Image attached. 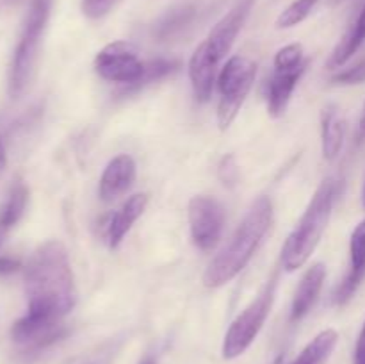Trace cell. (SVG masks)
<instances>
[{
    "mask_svg": "<svg viewBox=\"0 0 365 364\" xmlns=\"http://www.w3.org/2000/svg\"><path fill=\"white\" fill-rule=\"evenodd\" d=\"M217 175H220V181L223 182L225 186L234 188L239 177V168L234 156H225L223 159H221L220 166H217Z\"/></svg>",
    "mask_w": 365,
    "mask_h": 364,
    "instance_id": "d4e9b609",
    "label": "cell"
},
{
    "mask_svg": "<svg viewBox=\"0 0 365 364\" xmlns=\"http://www.w3.org/2000/svg\"><path fill=\"white\" fill-rule=\"evenodd\" d=\"M27 314L43 325H61L77 303L70 257L61 241H46L32 253L25 268Z\"/></svg>",
    "mask_w": 365,
    "mask_h": 364,
    "instance_id": "6da1fadb",
    "label": "cell"
},
{
    "mask_svg": "<svg viewBox=\"0 0 365 364\" xmlns=\"http://www.w3.org/2000/svg\"><path fill=\"white\" fill-rule=\"evenodd\" d=\"M342 182L339 178L328 177L321 182L319 188L314 193L309 207L299 218L294 231L289 234L284 248H282V266L287 271H296L302 268L314 250L319 245L324 231L328 227L335 202L341 195Z\"/></svg>",
    "mask_w": 365,
    "mask_h": 364,
    "instance_id": "3957f363",
    "label": "cell"
},
{
    "mask_svg": "<svg viewBox=\"0 0 365 364\" xmlns=\"http://www.w3.org/2000/svg\"><path fill=\"white\" fill-rule=\"evenodd\" d=\"M257 75V64L250 57L234 56L225 63L217 77L220 106H217V123L228 128L235 120L241 106L245 103Z\"/></svg>",
    "mask_w": 365,
    "mask_h": 364,
    "instance_id": "8992f818",
    "label": "cell"
},
{
    "mask_svg": "<svg viewBox=\"0 0 365 364\" xmlns=\"http://www.w3.org/2000/svg\"><path fill=\"white\" fill-rule=\"evenodd\" d=\"M52 0H32L21 27L20 39L14 49L9 74V95L18 98L29 88L38 61L39 45L48 24Z\"/></svg>",
    "mask_w": 365,
    "mask_h": 364,
    "instance_id": "277c9868",
    "label": "cell"
},
{
    "mask_svg": "<svg viewBox=\"0 0 365 364\" xmlns=\"http://www.w3.org/2000/svg\"><path fill=\"white\" fill-rule=\"evenodd\" d=\"M344 2V0H328V4H330V6H339V4H342Z\"/></svg>",
    "mask_w": 365,
    "mask_h": 364,
    "instance_id": "4dcf8cb0",
    "label": "cell"
},
{
    "mask_svg": "<svg viewBox=\"0 0 365 364\" xmlns=\"http://www.w3.org/2000/svg\"><path fill=\"white\" fill-rule=\"evenodd\" d=\"M20 261L13 259V257H4L0 256V275H7V273H14L20 268Z\"/></svg>",
    "mask_w": 365,
    "mask_h": 364,
    "instance_id": "484cf974",
    "label": "cell"
},
{
    "mask_svg": "<svg viewBox=\"0 0 365 364\" xmlns=\"http://www.w3.org/2000/svg\"><path fill=\"white\" fill-rule=\"evenodd\" d=\"M319 4V0H296L285 11H282L280 16L277 18V27L278 29H291L296 27L298 24H302L310 13H312L314 7Z\"/></svg>",
    "mask_w": 365,
    "mask_h": 364,
    "instance_id": "7402d4cb",
    "label": "cell"
},
{
    "mask_svg": "<svg viewBox=\"0 0 365 364\" xmlns=\"http://www.w3.org/2000/svg\"><path fill=\"white\" fill-rule=\"evenodd\" d=\"M6 166H7V150H6V145H4L2 136H0V177H2V173L6 171Z\"/></svg>",
    "mask_w": 365,
    "mask_h": 364,
    "instance_id": "83f0119b",
    "label": "cell"
},
{
    "mask_svg": "<svg viewBox=\"0 0 365 364\" xmlns=\"http://www.w3.org/2000/svg\"><path fill=\"white\" fill-rule=\"evenodd\" d=\"M196 7L195 6H178L173 9L168 11L166 14L157 20V24L153 25V36L160 41L164 39H171L175 36L180 34L182 31L189 27L192 20H195Z\"/></svg>",
    "mask_w": 365,
    "mask_h": 364,
    "instance_id": "d6986e66",
    "label": "cell"
},
{
    "mask_svg": "<svg viewBox=\"0 0 365 364\" xmlns=\"http://www.w3.org/2000/svg\"><path fill=\"white\" fill-rule=\"evenodd\" d=\"M346 121L337 106L330 103L321 114V139H323V156L327 161L337 159L344 146Z\"/></svg>",
    "mask_w": 365,
    "mask_h": 364,
    "instance_id": "2e32d148",
    "label": "cell"
},
{
    "mask_svg": "<svg viewBox=\"0 0 365 364\" xmlns=\"http://www.w3.org/2000/svg\"><path fill=\"white\" fill-rule=\"evenodd\" d=\"M331 82L334 84H360V82H365V57L353 66L335 74L331 77Z\"/></svg>",
    "mask_w": 365,
    "mask_h": 364,
    "instance_id": "cb8c5ba5",
    "label": "cell"
},
{
    "mask_svg": "<svg viewBox=\"0 0 365 364\" xmlns=\"http://www.w3.org/2000/svg\"><path fill=\"white\" fill-rule=\"evenodd\" d=\"M362 203H364V207H365V182H364V189H362Z\"/></svg>",
    "mask_w": 365,
    "mask_h": 364,
    "instance_id": "1f68e13d",
    "label": "cell"
},
{
    "mask_svg": "<svg viewBox=\"0 0 365 364\" xmlns=\"http://www.w3.org/2000/svg\"><path fill=\"white\" fill-rule=\"evenodd\" d=\"M121 0H81V11L91 20H100L109 14Z\"/></svg>",
    "mask_w": 365,
    "mask_h": 364,
    "instance_id": "603a6c76",
    "label": "cell"
},
{
    "mask_svg": "<svg viewBox=\"0 0 365 364\" xmlns=\"http://www.w3.org/2000/svg\"><path fill=\"white\" fill-rule=\"evenodd\" d=\"M217 66H220V61L214 59L207 46L200 43L189 59V79H191L192 93L198 102H207L212 96Z\"/></svg>",
    "mask_w": 365,
    "mask_h": 364,
    "instance_id": "4fadbf2b",
    "label": "cell"
},
{
    "mask_svg": "<svg viewBox=\"0 0 365 364\" xmlns=\"http://www.w3.org/2000/svg\"><path fill=\"white\" fill-rule=\"evenodd\" d=\"M273 221V203L267 196H260L248 209L225 248L210 261L203 273L207 288H221L234 280L255 256L264 236Z\"/></svg>",
    "mask_w": 365,
    "mask_h": 364,
    "instance_id": "7a4b0ae2",
    "label": "cell"
},
{
    "mask_svg": "<svg viewBox=\"0 0 365 364\" xmlns=\"http://www.w3.org/2000/svg\"><path fill=\"white\" fill-rule=\"evenodd\" d=\"M324 277H327V268L321 263L314 264V266L307 270V273L302 277V282L296 288L294 298H292L291 321H299L303 316L310 313L314 303L319 298Z\"/></svg>",
    "mask_w": 365,
    "mask_h": 364,
    "instance_id": "5bb4252c",
    "label": "cell"
},
{
    "mask_svg": "<svg viewBox=\"0 0 365 364\" xmlns=\"http://www.w3.org/2000/svg\"><path fill=\"white\" fill-rule=\"evenodd\" d=\"M146 206H148V195L139 193V195L130 196L123 206L120 207L118 213L110 218L109 225H107V243L110 248H118L120 243L123 241L125 236L132 228V225L138 221V218L145 213Z\"/></svg>",
    "mask_w": 365,
    "mask_h": 364,
    "instance_id": "9a60e30c",
    "label": "cell"
},
{
    "mask_svg": "<svg viewBox=\"0 0 365 364\" xmlns=\"http://www.w3.org/2000/svg\"><path fill=\"white\" fill-rule=\"evenodd\" d=\"M349 253H351V266H349L348 275L342 278L331 295V302L335 305H346L365 278V220L360 221L353 231Z\"/></svg>",
    "mask_w": 365,
    "mask_h": 364,
    "instance_id": "8fae6325",
    "label": "cell"
},
{
    "mask_svg": "<svg viewBox=\"0 0 365 364\" xmlns=\"http://www.w3.org/2000/svg\"><path fill=\"white\" fill-rule=\"evenodd\" d=\"M365 43V2L360 9L359 16L353 21L351 27L348 29L342 39L339 41V45L335 46V50L331 52L330 61H328V66L330 68H339L344 63H348L359 49Z\"/></svg>",
    "mask_w": 365,
    "mask_h": 364,
    "instance_id": "ac0fdd59",
    "label": "cell"
},
{
    "mask_svg": "<svg viewBox=\"0 0 365 364\" xmlns=\"http://www.w3.org/2000/svg\"><path fill=\"white\" fill-rule=\"evenodd\" d=\"M180 68V61L177 59H164V57H157V59H150L145 63V74H143L141 81L134 86V88L128 89L127 93L139 91L141 88H145L146 84H152V82L160 81V79L168 77L173 71H177ZM123 93V95H127Z\"/></svg>",
    "mask_w": 365,
    "mask_h": 364,
    "instance_id": "44dd1931",
    "label": "cell"
},
{
    "mask_svg": "<svg viewBox=\"0 0 365 364\" xmlns=\"http://www.w3.org/2000/svg\"><path fill=\"white\" fill-rule=\"evenodd\" d=\"M253 7V0H239L220 21L209 32L205 41H202L207 46L216 61H223V57L230 52L232 45L237 39V34L241 32L246 18Z\"/></svg>",
    "mask_w": 365,
    "mask_h": 364,
    "instance_id": "9c48e42d",
    "label": "cell"
},
{
    "mask_svg": "<svg viewBox=\"0 0 365 364\" xmlns=\"http://www.w3.org/2000/svg\"><path fill=\"white\" fill-rule=\"evenodd\" d=\"M95 70L103 81L123 84V95L141 81L145 74V61L139 59L134 45L127 41H114L96 54Z\"/></svg>",
    "mask_w": 365,
    "mask_h": 364,
    "instance_id": "52a82bcc",
    "label": "cell"
},
{
    "mask_svg": "<svg viewBox=\"0 0 365 364\" xmlns=\"http://www.w3.org/2000/svg\"><path fill=\"white\" fill-rule=\"evenodd\" d=\"M225 227V209L220 200L196 195L189 202V228L196 248L209 252L220 243Z\"/></svg>",
    "mask_w": 365,
    "mask_h": 364,
    "instance_id": "ba28073f",
    "label": "cell"
},
{
    "mask_svg": "<svg viewBox=\"0 0 365 364\" xmlns=\"http://www.w3.org/2000/svg\"><path fill=\"white\" fill-rule=\"evenodd\" d=\"M135 181V161L127 153L116 156L103 170L100 178V198L113 202L130 189Z\"/></svg>",
    "mask_w": 365,
    "mask_h": 364,
    "instance_id": "7c38bea8",
    "label": "cell"
},
{
    "mask_svg": "<svg viewBox=\"0 0 365 364\" xmlns=\"http://www.w3.org/2000/svg\"><path fill=\"white\" fill-rule=\"evenodd\" d=\"M337 341V332L331 330V328L323 330L305 346V350L299 353L298 359L292 364H323L331 355Z\"/></svg>",
    "mask_w": 365,
    "mask_h": 364,
    "instance_id": "ffe728a7",
    "label": "cell"
},
{
    "mask_svg": "<svg viewBox=\"0 0 365 364\" xmlns=\"http://www.w3.org/2000/svg\"><path fill=\"white\" fill-rule=\"evenodd\" d=\"M353 364H365V323L360 330L359 341H356V348H355V360Z\"/></svg>",
    "mask_w": 365,
    "mask_h": 364,
    "instance_id": "4316f807",
    "label": "cell"
},
{
    "mask_svg": "<svg viewBox=\"0 0 365 364\" xmlns=\"http://www.w3.org/2000/svg\"><path fill=\"white\" fill-rule=\"evenodd\" d=\"M307 68L302 64H274V71L267 82V111L271 116H282Z\"/></svg>",
    "mask_w": 365,
    "mask_h": 364,
    "instance_id": "30bf717a",
    "label": "cell"
},
{
    "mask_svg": "<svg viewBox=\"0 0 365 364\" xmlns=\"http://www.w3.org/2000/svg\"><path fill=\"white\" fill-rule=\"evenodd\" d=\"M141 364H157V360L153 359V357H150V355H146L145 359L141 360Z\"/></svg>",
    "mask_w": 365,
    "mask_h": 364,
    "instance_id": "f546056e",
    "label": "cell"
},
{
    "mask_svg": "<svg viewBox=\"0 0 365 364\" xmlns=\"http://www.w3.org/2000/svg\"><path fill=\"white\" fill-rule=\"evenodd\" d=\"M360 131L365 132V103H364V109H362V118H360Z\"/></svg>",
    "mask_w": 365,
    "mask_h": 364,
    "instance_id": "f1b7e54d",
    "label": "cell"
},
{
    "mask_svg": "<svg viewBox=\"0 0 365 364\" xmlns=\"http://www.w3.org/2000/svg\"><path fill=\"white\" fill-rule=\"evenodd\" d=\"M27 202H29L27 186H25L21 181L14 182V186L9 191V196H7L2 209H0V250H2V245L4 241H6L11 228H13L14 225L21 220V216H24Z\"/></svg>",
    "mask_w": 365,
    "mask_h": 364,
    "instance_id": "e0dca14e",
    "label": "cell"
},
{
    "mask_svg": "<svg viewBox=\"0 0 365 364\" xmlns=\"http://www.w3.org/2000/svg\"><path fill=\"white\" fill-rule=\"evenodd\" d=\"M278 278L277 275L266 282L257 298L232 321L230 328L227 330L223 341V357L225 359H235V357L242 355L246 350L252 346L259 332L262 330L264 323H266L267 316L271 313V305L274 302V295H277Z\"/></svg>",
    "mask_w": 365,
    "mask_h": 364,
    "instance_id": "5b68a950",
    "label": "cell"
}]
</instances>
